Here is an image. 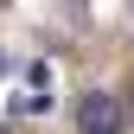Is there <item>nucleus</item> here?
I'll use <instances>...</instances> for the list:
<instances>
[{"label": "nucleus", "instance_id": "nucleus-1", "mask_svg": "<svg viewBox=\"0 0 134 134\" xmlns=\"http://www.w3.org/2000/svg\"><path fill=\"white\" fill-rule=\"evenodd\" d=\"M121 102H115L109 90H90V96H77V134H121Z\"/></svg>", "mask_w": 134, "mask_h": 134}, {"label": "nucleus", "instance_id": "nucleus-4", "mask_svg": "<svg viewBox=\"0 0 134 134\" xmlns=\"http://www.w3.org/2000/svg\"><path fill=\"white\" fill-rule=\"evenodd\" d=\"M0 134H7V128H0Z\"/></svg>", "mask_w": 134, "mask_h": 134}, {"label": "nucleus", "instance_id": "nucleus-2", "mask_svg": "<svg viewBox=\"0 0 134 134\" xmlns=\"http://www.w3.org/2000/svg\"><path fill=\"white\" fill-rule=\"evenodd\" d=\"M45 109H51L45 90H19V96H13V115H45Z\"/></svg>", "mask_w": 134, "mask_h": 134}, {"label": "nucleus", "instance_id": "nucleus-3", "mask_svg": "<svg viewBox=\"0 0 134 134\" xmlns=\"http://www.w3.org/2000/svg\"><path fill=\"white\" fill-rule=\"evenodd\" d=\"M0 7H7V0H0Z\"/></svg>", "mask_w": 134, "mask_h": 134}]
</instances>
